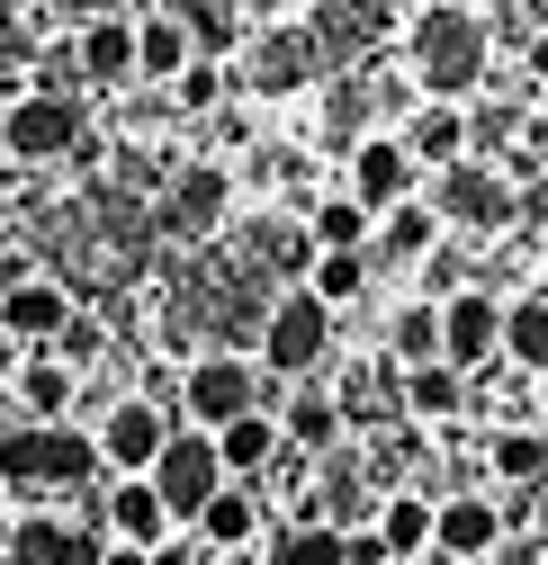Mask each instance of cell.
Listing matches in <instances>:
<instances>
[{
	"instance_id": "6",
	"label": "cell",
	"mask_w": 548,
	"mask_h": 565,
	"mask_svg": "<svg viewBox=\"0 0 548 565\" xmlns=\"http://www.w3.org/2000/svg\"><path fill=\"white\" fill-rule=\"evenodd\" d=\"M0 135H10V162H28V171L73 162L82 153V99L73 90H19L0 108Z\"/></svg>"
},
{
	"instance_id": "24",
	"label": "cell",
	"mask_w": 548,
	"mask_h": 565,
	"mask_svg": "<svg viewBox=\"0 0 548 565\" xmlns=\"http://www.w3.org/2000/svg\"><path fill=\"white\" fill-rule=\"evenodd\" d=\"M504 360H513L521 377H539V369H548V288L504 297Z\"/></svg>"
},
{
	"instance_id": "7",
	"label": "cell",
	"mask_w": 548,
	"mask_h": 565,
	"mask_svg": "<svg viewBox=\"0 0 548 565\" xmlns=\"http://www.w3.org/2000/svg\"><path fill=\"white\" fill-rule=\"evenodd\" d=\"M225 484H234V476H225V458H217V431H198V422H180V431L162 440V458H154V493L171 503V521L189 530V521L208 512Z\"/></svg>"
},
{
	"instance_id": "29",
	"label": "cell",
	"mask_w": 548,
	"mask_h": 565,
	"mask_svg": "<svg viewBox=\"0 0 548 565\" xmlns=\"http://www.w3.org/2000/svg\"><path fill=\"white\" fill-rule=\"evenodd\" d=\"M171 19L189 28V45H198V54H234V45H243V19H234V0H180Z\"/></svg>"
},
{
	"instance_id": "13",
	"label": "cell",
	"mask_w": 548,
	"mask_h": 565,
	"mask_svg": "<svg viewBox=\"0 0 548 565\" xmlns=\"http://www.w3.org/2000/svg\"><path fill=\"white\" fill-rule=\"evenodd\" d=\"M306 73H315V28H261V36L243 45V82H252L261 99L297 90Z\"/></svg>"
},
{
	"instance_id": "34",
	"label": "cell",
	"mask_w": 548,
	"mask_h": 565,
	"mask_svg": "<svg viewBox=\"0 0 548 565\" xmlns=\"http://www.w3.org/2000/svg\"><path fill=\"white\" fill-rule=\"evenodd\" d=\"M54 10H63V19H82V28H91V19H117V10H126V0H54Z\"/></svg>"
},
{
	"instance_id": "38",
	"label": "cell",
	"mask_w": 548,
	"mask_h": 565,
	"mask_svg": "<svg viewBox=\"0 0 548 565\" xmlns=\"http://www.w3.org/2000/svg\"><path fill=\"white\" fill-rule=\"evenodd\" d=\"M10 10H36V0H0V19H10Z\"/></svg>"
},
{
	"instance_id": "20",
	"label": "cell",
	"mask_w": 548,
	"mask_h": 565,
	"mask_svg": "<svg viewBox=\"0 0 548 565\" xmlns=\"http://www.w3.org/2000/svg\"><path fill=\"white\" fill-rule=\"evenodd\" d=\"M432 243H441V216H432V198H423V206L404 198V206H387V216H378L369 269H378V260H404V269H414V260H432Z\"/></svg>"
},
{
	"instance_id": "25",
	"label": "cell",
	"mask_w": 548,
	"mask_h": 565,
	"mask_svg": "<svg viewBox=\"0 0 548 565\" xmlns=\"http://www.w3.org/2000/svg\"><path fill=\"white\" fill-rule=\"evenodd\" d=\"M73 377H82V369H63L54 350H36V360L19 369V413H28V422H63V413H73Z\"/></svg>"
},
{
	"instance_id": "11",
	"label": "cell",
	"mask_w": 548,
	"mask_h": 565,
	"mask_svg": "<svg viewBox=\"0 0 548 565\" xmlns=\"http://www.w3.org/2000/svg\"><path fill=\"white\" fill-rule=\"evenodd\" d=\"M414 153H404V135H360L351 145V198L369 206V216H387V206H404L414 198Z\"/></svg>"
},
{
	"instance_id": "14",
	"label": "cell",
	"mask_w": 548,
	"mask_h": 565,
	"mask_svg": "<svg viewBox=\"0 0 548 565\" xmlns=\"http://www.w3.org/2000/svg\"><path fill=\"white\" fill-rule=\"evenodd\" d=\"M180 521H171V503H162V493H154V476H108V539L117 547H162Z\"/></svg>"
},
{
	"instance_id": "12",
	"label": "cell",
	"mask_w": 548,
	"mask_h": 565,
	"mask_svg": "<svg viewBox=\"0 0 548 565\" xmlns=\"http://www.w3.org/2000/svg\"><path fill=\"white\" fill-rule=\"evenodd\" d=\"M0 323H10L19 350H54L63 323H73V288H54V278H19V288H0Z\"/></svg>"
},
{
	"instance_id": "39",
	"label": "cell",
	"mask_w": 548,
	"mask_h": 565,
	"mask_svg": "<svg viewBox=\"0 0 548 565\" xmlns=\"http://www.w3.org/2000/svg\"><path fill=\"white\" fill-rule=\"evenodd\" d=\"M459 10H486V0H459Z\"/></svg>"
},
{
	"instance_id": "35",
	"label": "cell",
	"mask_w": 548,
	"mask_h": 565,
	"mask_svg": "<svg viewBox=\"0 0 548 565\" xmlns=\"http://www.w3.org/2000/svg\"><path fill=\"white\" fill-rule=\"evenodd\" d=\"M414 565H459V556H441V547H423V556H414Z\"/></svg>"
},
{
	"instance_id": "30",
	"label": "cell",
	"mask_w": 548,
	"mask_h": 565,
	"mask_svg": "<svg viewBox=\"0 0 548 565\" xmlns=\"http://www.w3.org/2000/svg\"><path fill=\"white\" fill-rule=\"evenodd\" d=\"M270 565H341V530H333V521H288V530H270Z\"/></svg>"
},
{
	"instance_id": "5",
	"label": "cell",
	"mask_w": 548,
	"mask_h": 565,
	"mask_svg": "<svg viewBox=\"0 0 548 565\" xmlns=\"http://www.w3.org/2000/svg\"><path fill=\"white\" fill-rule=\"evenodd\" d=\"M180 413L198 422V431H225V422H243V413H270L261 404V360H243V350H198V360L180 369Z\"/></svg>"
},
{
	"instance_id": "9",
	"label": "cell",
	"mask_w": 548,
	"mask_h": 565,
	"mask_svg": "<svg viewBox=\"0 0 548 565\" xmlns=\"http://www.w3.org/2000/svg\"><path fill=\"white\" fill-rule=\"evenodd\" d=\"M441 360H450V369H467V377L504 360V297L486 288V278L441 297Z\"/></svg>"
},
{
	"instance_id": "16",
	"label": "cell",
	"mask_w": 548,
	"mask_h": 565,
	"mask_svg": "<svg viewBox=\"0 0 548 565\" xmlns=\"http://www.w3.org/2000/svg\"><path fill=\"white\" fill-rule=\"evenodd\" d=\"M280 431L297 458H333L341 431H351V413H341V395H315V386H288L280 395Z\"/></svg>"
},
{
	"instance_id": "27",
	"label": "cell",
	"mask_w": 548,
	"mask_h": 565,
	"mask_svg": "<svg viewBox=\"0 0 548 565\" xmlns=\"http://www.w3.org/2000/svg\"><path fill=\"white\" fill-rule=\"evenodd\" d=\"M189 63H198V45H189L180 19H145V28H135V73H145V82H180Z\"/></svg>"
},
{
	"instance_id": "26",
	"label": "cell",
	"mask_w": 548,
	"mask_h": 565,
	"mask_svg": "<svg viewBox=\"0 0 548 565\" xmlns=\"http://www.w3.org/2000/svg\"><path fill=\"white\" fill-rule=\"evenodd\" d=\"M306 234H315V252H369V243H378V216L341 189V198H324L315 216H306Z\"/></svg>"
},
{
	"instance_id": "3",
	"label": "cell",
	"mask_w": 548,
	"mask_h": 565,
	"mask_svg": "<svg viewBox=\"0 0 548 565\" xmlns=\"http://www.w3.org/2000/svg\"><path fill=\"white\" fill-rule=\"evenodd\" d=\"M432 216H441L450 234H504V225L521 216V171H504V162H486V153L432 171Z\"/></svg>"
},
{
	"instance_id": "32",
	"label": "cell",
	"mask_w": 548,
	"mask_h": 565,
	"mask_svg": "<svg viewBox=\"0 0 548 565\" xmlns=\"http://www.w3.org/2000/svg\"><path fill=\"white\" fill-rule=\"evenodd\" d=\"M99 350H108V332H99L91 315H73V323H63V341H54V360H63V369H91Z\"/></svg>"
},
{
	"instance_id": "37",
	"label": "cell",
	"mask_w": 548,
	"mask_h": 565,
	"mask_svg": "<svg viewBox=\"0 0 548 565\" xmlns=\"http://www.w3.org/2000/svg\"><path fill=\"white\" fill-rule=\"evenodd\" d=\"M539 288H548V234H539Z\"/></svg>"
},
{
	"instance_id": "40",
	"label": "cell",
	"mask_w": 548,
	"mask_h": 565,
	"mask_svg": "<svg viewBox=\"0 0 548 565\" xmlns=\"http://www.w3.org/2000/svg\"><path fill=\"white\" fill-rule=\"evenodd\" d=\"M539 565H548V547H539Z\"/></svg>"
},
{
	"instance_id": "21",
	"label": "cell",
	"mask_w": 548,
	"mask_h": 565,
	"mask_svg": "<svg viewBox=\"0 0 548 565\" xmlns=\"http://www.w3.org/2000/svg\"><path fill=\"white\" fill-rule=\"evenodd\" d=\"M404 153H414L423 171H450V162H467V108H450V99L414 108V126H404Z\"/></svg>"
},
{
	"instance_id": "28",
	"label": "cell",
	"mask_w": 548,
	"mask_h": 565,
	"mask_svg": "<svg viewBox=\"0 0 548 565\" xmlns=\"http://www.w3.org/2000/svg\"><path fill=\"white\" fill-rule=\"evenodd\" d=\"M306 288H315L333 315H341V306H360V297H369V252H315Z\"/></svg>"
},
{
	"instance_id": "23",
	"label": "cell",
	"mask_w": 548,
	"mask_h": 565,
	"mask_svg": "<svg viewBox=\"0 0 548 565\" xmlns=\"http://www.w3.org/2000/svg\"><path fill=\"white\" fill-rule=\"evenodd\" d=\"M73 54H82V82H99V90L135 82V28H126V19H91Z\"/></svg>"
},
{
	"instance_id": "18",
	"label": "cell",
	"mask_w": 548,
	"mask_h": 565,
	"mask_svg": "<svg viewBox=\"0 0 548 565\" xmlns=\"http://www.w3.org/2000/svg\"><path fill=\"white\" fill-rule=\"evenodd\" d=\"M432 521H441V503H432V493H414V484H396V493H378V539H387V556H404V565H414L423 547H432Z\"/></svg>"
},
{
	"instance_id": "33",
	"label": "cell",
	"mask_w": 548,
	"mask_h": 565,
	"mask_svg": "<svg viewBox=\"0 0 548 565\" xmlns=\"http://www.w3.org/2000/svg\"><path fill=\"white\" fill-rule=\"evenodd\" d=\"M217 99H225V73H217V54H198L180 73V108H217Z\"/></svg>"
},
{
	"instance_id": "1",
	"label": "cell",
	"mask_w": 548,
	"mask_h": 565,
	"mask_svg": "<svg viewBox=\"0 0 548 565\" xmlns=\"http://www.w3.org/2000/svg\"><path fill=\"white\" fill-rule=\"evenodd\" d=\"M404 54H414V82L432 99H459L486 82L495 63V36H486V10H459V0H432V10H414V36H404Z\"/></svg>"
},
{
	"instance_id": "22",
	"label": "cell",
	"mask_w": 548,
	"mask_h": 565,
	"mask_svg": "<svg viewBox=\"0 0 548 565\" xmlns=\"http://www.w3.org/2000/svg\"><path fill=\"white\" fill-rule=\"evenodd\" d=\"M189 530H198V539H208L217 556H243V547L261 539V493H252V484H225V493H217V503H208V512H198Z\"/></svg>"
},
{
	"instance_id": "19",
	"label": "cell",
	"mask_w": 548,
	"mask_h": 565,
	"mask_svg": "<svg viewBox=\"0 0 548 565\" xmlns=\"http://www.w3.org/2000/svg\"><path fill=\"white\" fill-rule=\"evenodd\" d=\"M217 458H225V476H234V484H252L270 458H288L280 413H243V422H225V431H217Z\"/></svg>"
},
{
	"instance_id": "10",
	"label": "cell",
	"mask_w": 548,
	"mask_h": 565,
	"mask_svg": "<svg viewBox=\"0 0 548 565\" xmlns=\"http://www.w3.org/2000/svg\"><path fill=\"white\" fill-rule=\"evenodd\" d=\"M225 206H234V171H225V162H189V171H171V189H162V225L208 243V234L225 225Z\"/></svg>"
},
{
	"instance_id": "4",
	"label": "cell",
	"mask_w": 548,
	"mask_h": 565,
	"mask_svg": "<svg viewBox=\"0 0 548 565\" xmlns=\"http://www.w3.org/2000/svg\"><path fill=\"white\" fill-rule=\"evenodd\" d=\"M333 332H341V315L315 297V288H288V297H270V315H261V369L270 377H315L324 360H333Z\"/></svg>"
},
{
	"instance_id": "31",
	"label": "cell",
	"mask_w": 548,
	"mask_h": 565,
	"mask_svg": "<svg viewBox=\"0 0 548 565\" xmlns=\"http://www.w3.org/2000/svg\"><path fill=\"white\" fill-rule=\"evenodd\" d=\"M387 350H396V369H432L441 360V306H404Z\"/></svg>"
},
{
	"instance_id": "15",
	"label": "cell",
	"mask_w": 548,
	"mask_h": 565,
	"mask_svg": "<svg viewBox=\"0 0 548 565\" xmlns=\"http://www.w3.org/2000/svg\"><path fill=\"white\" fill-rule=\"evenodd\" d=\"M432 547H441V556H459V565H486V556L504 547V512L486 503V493H441Z\"/></svg>"
},
{
	"instance_id": "8",
	"label": "cell",
	"mask_w": 548,
	"mask_h": 565,
	"mask_svg": "<svg viewBox=\"0 0 548 565\" xmlns=\"http://www.w3.org/2000/svg\"><path fill=\"white\" fill-rule=\"evenodd\" d=\"M171 431H180V422H171L154 395H117V404L91 422V440H99V467H108V476H154V458H162Z\"/></svg>"
},
{
	"instance_id": "36",
	"label": "cell",
	"mask_w": 548,
	"mask_h": 565,
	"mask_svg": "<svg viewBox=\"0 0 548 565\" xmlns=\"http://www.w3.org/2000/svg\"><path fill=\"white\" fill-rule=\"evenodd\" d=\"M530 386H539V422H548V369H539V377H530Z\"/></svg>"
},
{
	"instance_id": "2",
	"label": "cell",
	"mask_w": 548,
	"mask_h": 565,
	"mask_svg": "<svg viewBox=\"0 0 548 565\" xmlns=\"http://www.w3.org/2000/svg\"><path fill=\"white\" fill-rule=\"evenodd\" d=\"M91 476H108V467H99V440L82 431V422H10V431H0V484L73 493Z\"/></svg>"
},
{
	"instance_id": "17",
	"label": "cell",
	"mask_w": 548,
	"mask_h": 565,
	"mask_svg": "<svg viewBox=\"0 0 548 565\" xmlns=\"http://www.w3.org/2000/svg\"><path fill=\"white\" fill-rule=\"evenodd\" d=\"M396 413H404V422H450V413H467V369H450V360L396 369Z\"/></svg>"
}]
</instances>
